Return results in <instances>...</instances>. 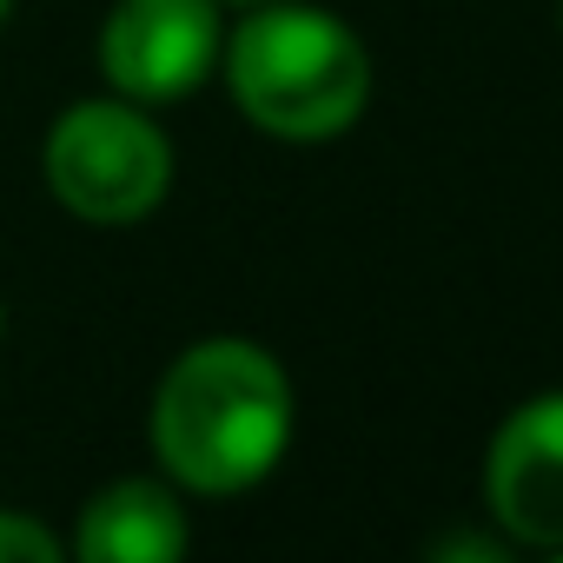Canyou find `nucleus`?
Returning a JSON list of instances; mask_svg holds the SVG:
<instances>
[{
	"mask_svg": "<svg viewBox=\"0 0 563 563\" xmlns=\"http://www.w3.org/2000/svg\"><path fill=\"white\" fill-rule=\"evenodd\" d=\"M292 444V378L252 339L186 345L153 391V451L199 497L252 490Z\"/></svg>",
	"mask_w": 563,
	"mask_h": 563,
	"instance_id": "obj_1",
	"label": "nucleus"
},
{
	"mask_svg": "<svg viewBox=\"0 0 563 563\" xmlns=\"http://www.w3.org/2000/svg\"><path fill=\"white\" fill-rule=\"evenodd\" d=\"M219 54H225V87L239 113L258 133L292 140V146L339 140L345 126H358L372 100V54L325 8L258 0V14Z\"/></svg>",
	"mask_w": 563,
	"mask_h": 563,
	"instance_id": "obj_2",
	"label": "nucleus"
},
{
	"mask_svg": "<svg viewBox=\"0 0 563 563\" xmlns=\"http://www.w3.org/2000/svg\"><path fill=\"white\" fill-rule=\"evenodd\" d=\"M47 192L87 225H133L173 186V146L140 100H80L47 133Z\"/></svg>",
	"mask_w": 563,
	"mask_h": 563,
	"instance_id": "obj_3",
	"label": "nucleus"
},
{
	"mask_svg": "<svg viewBox=\"0 0 563 563\" xmlns=\"http://www.w3.org/2000/svg\"><path fill=\"white\" fill-rule=\"evenodd\" d=\"M219 0H113L100 27V74L120 100H186L219 67Z\"/></svg>",
	"mask_w": 563,
	"mask_h": 563,
	"instance_id": "obj_4",
	"label": "nucleus"
},
{
	"mask_svg": "<svg viewBox=\"0 0 563 563\" xmlns=\"http://www.w3.org/2000/svg\"><path fill=\"white\" fill-rule=\"evenodd\" d=\"M484 504L510 543L563 550V391L523 398L484 457Z\"/></svg>",
	"mask_w": 563,
	"mask_h": 563,
	"instance_id": "obj_5",
	"label": "nucleus"
},
{
	"mask_svg": "<svg viewBox=\"0 0 563 563\" xmlns=\"http://www.w3.org/2000/svg\"><path fill=\"white\" fill-rule=\"evenodd\" d=\"M186 543H192L186 510L153 477H120V484L93 490L74 523V550L87 563H173V556H186Z\"/></svg>",
	"mask_w": 563,
	"mask_h": 563,
	"instance_id": "obj_6",
	"label": "nucleus"
},
{
	"mask_svg": "<svg viewBox=\"0 0 563 563\" xmlns=\"http://www.w3.org/2000/svg\"><path fill=\"white\" fill-rule=\"evenodd\" d=\"M60 556H67V543L41 517L0 510V563H60Z\"/></svg>",
	"mask_w": 563,
	"mask_h": 563,
	"instance_id": "obj_7",
	"label": "nucleus"
},
{
	"mask_svg": "<svg viewBox=\"0 0 563 563\" xmlns=\"http://www.w3.org/2000/svg\"><path fill=\"white\" fill-rule=\"evenodd\" d=\"M8 8H14V0H0V21H8Z\"/></svg>",
	"mask_w": 563,
	"mask_h": 563,
	"instance_id": "obj_8",
	"label": "nucleus"
},
{
	"mask_svg": "<svg viewBox=\"0 0 563 563\" xmlns=\"http://www.w3.org/2000/svg\"><path fill=\"white\" fill-rule=\"evenodd\" d=\"M0 325H8V319H0Z\"/></svg>",
	"mask_w": 563,
	"mask_h": 563,
	"instance_id": "obj_9",
	"label": "nucleus"
}]
</instances>
